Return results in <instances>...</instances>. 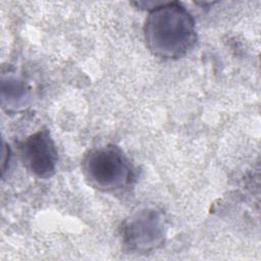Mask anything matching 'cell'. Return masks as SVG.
<instances>
[{
	"mask_svg": "<svg viewBox=\"0 0 261 261\" xmlns=\"http://www.w3.org/2000/svg\"><path fill=\"white\" fill-rule=\"evenodd\" d=\"M148 49L162 59L184 57L197 42L193 15L179 2H160L149 9L144 22Z\"/></svg>",
	"mask_w": 261,
	"mask_h": 261,
	"instance_id": "cell-1",
	"label": "cell"
},
{
	"mask_svg": "<svg viewBox=\"0 0 261 261\" xmlns=\"http://www.w3.org/2000/svg\"><path fill=\"white\" fill-rule=\"evenodd\" d=\"M82 170L87 182L103 192L121 191L134 179L129 159L115 145L91 149L82 161Z\"/></svg>",
	"mask_w": 261,
	"mask_h": 261,
	"instance_id": "cell-2",
	"label": "cell"
},
{
	"mask_svg": "<svg viewBox=\"0 0 261 261\" xmlns=\"http://www.w3.org/2000/svg\"><path fill=\"white\" fill-rule=\"evenodd\" d=\"M124 244L133 251L147 253L159 248L165 238L162 211L145 207L132 213L122 224Z\"/></svg>",
	"mask_w": 261,
	"mask_h": 261,
	"instance_id": "cell-3",
	"label": "cell"
},
{
	"mask_svg": "<svg viewBox=\"0 0 261 261\" xmlns=\"http://www.w3.org/2000/svg\"><path fill=\"white\" fill-rule=\"evenodd\" d=\"M24 167L39 178H49L55 171L58 154L49 129L41 128L29 136L20 145Z\"/></svg>",
	"mask_w": 261,
	"mask_h": 261,
	"instance_id": "cell-4",
	"label": "cell"
},
{
	"mask_svg": "<svg viewBox=\"0 0 261 261\" xmlns=\"http://www.w3.org/2000/svg\"><path fill=\"white\" fill-rule=\"evenodd\" d=\"M31 90L27 83L17 77L2 82V105L8 110H20L29 105Z\"/></svg>",
	"mask_w": 261,
	"mask_h": 261,
	"instance_id": "cell-5",
	"label": "cell"
}]
</instances>
